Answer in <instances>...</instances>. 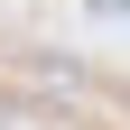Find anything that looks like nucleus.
<instances>
[{"label": "nucleus", "mask_w": 130, "mask_h": 130, "mask_svg": "<svg viewBox=\"0 0 130 130\" xmlns=\"http://www.w3.org/2000/svg\"><path fill=\"white\" fill-rule=\"evenodd\" d=\"M93 9H111V19H130V0H93Z\"/></svg>", "instance_id": "f257e3e1"}]
</instances>
